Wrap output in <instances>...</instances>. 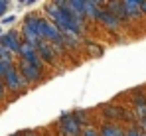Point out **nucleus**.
<instances>
[{
	"label": "nucleus",
	"instance_id": "obj_1",
	"mask_svg": "<svg viewBox=\"0 0 146 136\" xmlns=\"http://www.w3.org/2000/svg\"><path fill=\"white\" fill-rule=\"evenodd\" d=\"M46 16H48V20L53 24L61 34H65V32L75 34V36L85 34V22H77L67 10H63V8L57 6V2L46 4Z\"/></svg>",
	"mask_w": 146,
	"mask_h": 136
},
{
	"label": "nucleus",
	"instance_id": "obj_2",
	"mask_svg": "<svg viewBox=\"0 0 146 136\" xmlns=\"http://www.w3.org/2000/svg\"><path fill=\"white\" fill-rule=\"evenodd\" d=\"M20 38H22V44L28 45L38 44V40H40V36H38V14H30L26 18L22 32H20Z\"/></svg>",
	"mask_w": 146,
	"mask_h": 136
},
{
	"label": "nucleus",
	"instance_id": "obj_3",
	"mask_svg": "<svg viewBox=\"0 0 146 136\" xmlns=\"http://www.w3.org/2000/svg\"><path fill=\"white\" fill-rule=\"evenodd\" d=\"M38 36H40V40H46L49 44L61 42V32L44 16H38Z\"/></svg>",
	"mask_w": 146,
	"mask_h": 136
},
{
	"label": "nucleus",
	"instance_id": "obj_4",
	"mask_svg": "<svg viewBox=\"0 0 146 136\" xmlns=\"http://www.w3.org/2000/svg\"><path fill=\"white\" fill-rule=\"evenodd\" d=\"M14 67L18 69V73L22 75V79L28 85L30 83H40L44 79V71H40L38 67H34L32 63H28L24 59H18V65H14Z\"/></svg>",
	"mask_w": 146,
	"mask_h": 136
},
{
	"label": "nucleus",
	"instance_id": "obj_5",
	"mask_svg": "<svg viewBox=\"0 0 146 136\" xmlns=\"http://www.w3.org/2000/svg\"><path fill=\"white\" fill-rule=\"evenodd\" d=\"M2 83H4L6 91H14V93H18V91H22V89L28 87V83L22 79V75L18 73L16 67H10L4 75H2Z\"/></svg>",
	"mask_w": 146,
	"mask_h": 136
},
{
	"label": "nucleus",
	"instance_id": "obj_6",
	"mask_svg": "<svg viewBox=\"0 0 146 136\" xmlns=\"http://www.w3.org/2000/svg\"><path fill=\"white\" fill-rule=\"evenodd\" d=\"M57 134L59 136H81V126L75 122L71 113L63 114L57 120Z\"/></svg>",
	"mask_w": 146,
	"mask_h": 136
},
{
	"label": "nucleus",
	"instance_id": "obj_7",
	"mask_svg": "<svg viewBox=\"0 0 146 136\" xmlns=\"http://www.w3.org/2000/svg\"><path fill=\"white\" fill-rule=\"evenodd\" d=\"M0 45H4V47H6L8 51H12L14 55H18L20 45H22V38H20V34H18L16 30H8V32L2 34V38H0Z\"/></svg>",
	"mask_w": 146,
	"mask_h": 136
},
{
	"label": "nucleus",
	"instance_id": "obj_8",
	"mask_svg": "<svg viewBox=\"0 0 146 136\" xmlns=\"http://www.w3.org/2000/svg\"><path fill=\"white\" fill-rule=\"evenodd\" d=\"M18 55H20V59H24V61H28V63H32L34 67H38L40 71H44V63H42V59H40L38 51H36V45L22 44V45H20Z\"/></svg>",
	"mask_w": 146,
	"mask_h": 136
},
{
	"label": "nucleus",
	"instance_id": "obj_9",
	"mask_svg": "<svg viewBox=\"0 0 146 136\" xmlns=\"http://www.w3.org/2000/svg\"><path fill=\"white\" fill-rule=\"evenodd\" d=\"M36 51H38V55H40L42 63L57 65V55L53 53V49H51L49 42H46V40H38V44H36Z\"/></svg>",
	"mask_w": 146,
	"mask_h": 136
},
{
	"label": "nucleus",
	"instance_id": "obj_10",
	"mask_svg": "<svg viewBox=\"0 0 146 136\" xmlns=\"http://www.w3.org/2000/svg\"><path fill=\"white\" fill-rule=\"evenodd\" d=\"M95 22H99L101 26H105L107 30H119L121 28V22L109 12V10H99V14H97V18H95Z\"/></svg>",
	"mask_w": 146,
	"mask_h": 136
},
{
	"label": "nucleus",
	"instance_id": "obj_11",
	"mask_svg": "<svg viewBox=\"0 0 146 136\" xmlns=\"http://www.w3.org/2000/svg\"><path fill=\"white\" fill-rule=\"evenodd\" d=\"M122 8H124V14L126 18H140V0H128V2H122Z\"/></svg>",
	"mask_w": 146,
	"mask_h": 136
},
{
	"label": "nucleus",
	"instance_id": "obj_12",
	"mask_svg": "<svg viewBox=\"0 0 146 136\" xmlns=\"http://www.w3.org/2000/svg\"><path fill=\"white\" fill-rule=\"evenodd\" d=\"M101 6H103V2H85V6H83L85 20H95L99 10H101Z\"/></svg>",
	"mask_w": 146,
	"mask_h": 136
},
{
	"label": "nucleus",
	"instance_id": "obj_13",
	"mask_svg": "<svg viewBox=\"0 0 146 136\" xmlns=\"http://www.w3.org/2000/svg\"><path fill=\"white\" fill-rule=\"evenodd\" d=\"M71 116L75 118V122L81 126V128H85V126H89V120H91V114L89 111H85V109H77V111H73Z\"/></svg>",
	"mask_w": 146,
	"mask_h": 136
},
{
	"label": "nucleus",
	"instance_id": "obj_14",
	"mask_svg": "<svg viewBox=\"0 0 146 136\" xmlns=\"http://www.w3.org/2000/svg\"><path fill=\"white\" fill-rule=\"evenodd\" d=\"M99 136H124V130L117 124H105L99 130Z\"/></svg>",
	"mask_w": 146,
	"mask_h": 136
},
{
	"label": "nucleus",
	"instance_id": "obj_15",
	"mask_svg": "<svg viewBox=\"0 0 146 136\" xmlns=\"http://www.w3.org/2000/svg\"><path fill=\"white\" fill-rule=\"evenodd\" d=\"M0 61H2L6 67H14L16 57H14V53H12V51H8L4 45H0Z\"/></svg>",
	"mask_w": 146,
	"mask_h": 136
},
{
	"label": "nucleus",
	"instance_id": "obj_16",
	"mask_svg": "<svg viewBox=\"0 0 146 136\" xmlns=\"http://www.w3.org/2000/svg\"><path fill=\"white\" fill-rule=\"evenodd\" d=\"M83 47L89 51V55H91V57H99V55H103V51H105L101 45L93 44L91 40H85V42H83Z\"/></svg>",
	"mask_w": 146,
	"mask_h": 136
},
{
	"label": "nucleus",
	"instance_id": "obj_17",
	"mask_svg": "<svg viewBox=\"0 0 146 136\" xmlns=\"http://www.w3.org/2000/svg\"><path fill=\"white\" fill-rule=\"evenodd\" d=\"M81 136H99V130L95 126H85V128H81Z\"/></svg>",
	"mask_w": 146,
	"mask_h": 136
},
{
	"label": "nucleus",
	"instance_id": "obj_18",
	"mask_svg": "<svg viewBox=\"0 0 146 136\" xmlns=\"http://www.w3.org/2000/svg\"><path fill=\"white\" fill-rule=\"evenodd\" d=\"M124 136H146L144 132H140V130H136V128H130V130H126Z\"/></svg>",
	"mask_w": 146,
	"mask_h": 136
},
{
	"label": "nucleus",
	"instance_id": "obj_19",
	"mask_svg": "<svg viewBox=\"0 0 146 136\" xmlns=\"http://www.w3.org/2000/svg\"><path fill=\"white\" fill-rule=\"evenodd\" d=\"M14 20H16L14 16H6V18H2V26H8V24H12Z\"/></svg>",
	"mask_w": 146,
	"mask_h": 136
},
{
	"label": "nucleus",
	"instance_id": "obj_20",
	"mask_svg": "<svg viewBox=\"0 0 146 136\" xmlns=\"http://www.w3.org/2000/svg\"><path fill=\"white\" fill-rule=\"evenodd\" d=\"M6 10H8V2H4V0H0V16H2V14H4Z\"/></svg>",
	"mask_w": 146,
	"mask_h": 136
},
{
	"label": "nucleus",
	"instance_id": "obj_21",
	"mask_svg": "<svg viewBox=\"0 0 146 136\" xmlns=\"http://www.w3.org/2000/svg\"><path fill=\"white\" fill-rule=\"evenodd\" d=\"M4 95H6V87H4V83H2V77H0V99H4Z\"/></svg>",
	"mask_w": 146,
	"mask_h": 136
},
{
	"label": "nucleus",
	"instance_id": "obj_22",
	"mask_svg": "<svg viewBox=\"0 0 146 136\" xmlns=\"http://www.w3.org/2000/svg\"><path fill=\"white\" fill-rule=\"evenodd\" d=\"M8 69H10V67H6V65H4V63L0 61V77H2V75H4V73L8 71Z\"/></svg>",
	"mask_w": 146,
	"mask_h": 136
},
{
	"label": "nucleus",
	"instance_id": "obj_23",
	"mask_svg": "<svg viewBox=\"0 0 146 136\" xmlns=\"http://www.w3.org/2000/svg\"><path fill=\"white\" fill-rule=\"evenodd\" d=\"M22 136H38V132L36 130H26V132H22Z\"/></svg>",
	"mask_w": 146,
	"mask_h": 136
},
{
	"label": "nucleus",
	"instance_id": "obj_24",
	"mask_svg": "<svg viewBox=\"0 0 146 136\" xmlns=\"http://www.w3.org/2000/svg\"><path fill=\"white\" fill-rule=\"evenodd\" d=\"M140 14H146V0L140 2Z\"/></svg>",
	"mask_w": 146,
	"mask_h": 136
},
{
	"label": "nucleus",
	"instance_id": "obj_25",
	"mask_svg": "<svg viewBox=\"0 0 146 136\" xmlns=\"http://www.w3.org/2000/svg\"><path fill=\"white\" fill-rule=\"evenodd\" d=\"M140 128H144V130H146V118H144V120H140Z\"/></svg>",
	"mask_w": 146,
	"mask_h": 136
},
{
	"label": "nucleus",
	"instance_id": "obj_26",
	"mask_svg": "<svg viewBox=\"0 0 146 136\" xmlns=\"http://www.w3.org/2000/svg\"><path fill=\"white\" fill-rule=\"evenodd\" d=\"M2 34H4V30H2V26H0V38H2Z\"/></svg>",
	"mask_w": 146,
	"mask_h": 136
},
{
	"label": "nucleus",
	"instance_id": "obj_27",
	"mask_svg": "<svg viewBox=\"0 0 146 136\" xmlns=\"http://www.w3.org/2000/svg\"><path fill=\"white\" fill-rule=\"evenodd\" d=\"M14 136H18V134H14Z\"/></svg>",
	"mask_w": 146,
	"mask_h": 136
}]
</instances>
